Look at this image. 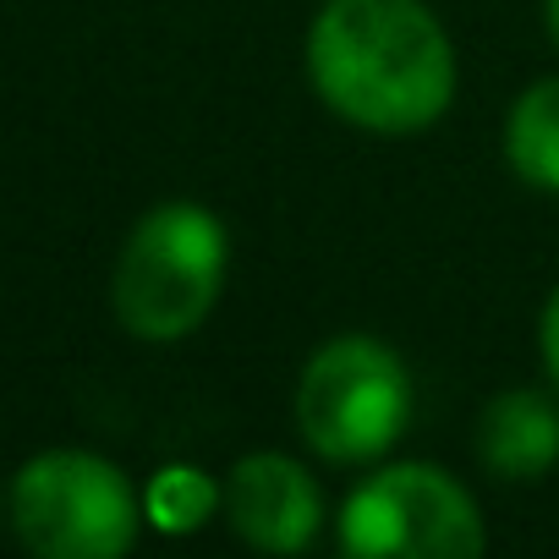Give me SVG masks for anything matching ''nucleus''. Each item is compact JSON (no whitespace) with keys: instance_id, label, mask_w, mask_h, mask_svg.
Instances as JSON below:
<instances>
[{"instance_id":"1","label":"nucleus","mask_w":559,"mask_h":559,"mask_svg":"<svg viewBox=\"0 0 559 559\" xmlns=\"http://www.w3.org/2000/svg\"><path fill=\"white\" fill-rule=\"evenodd\" d=\"M308 72L341 121L379 138L428 132L455 99V50L423 0H324Z\"/></svg>"},{"instance_id":"2","label":"nucleus","mask_w":559,"mask_h":559,"mask_svg":"<svg viewBox=\"0 0 559 559\" xmlns=\"http://www.w3.org/2000/svg\"><path fill=\"white\" fill-rule=\"evenodd\" d=\"M225 263H230L225 225L203 203L148 209L116 258L110 280L116 319L154 346L192 335L225 292Z\"/></svg>"},{"instance_id":"3","label":"nucleus","mask_w":559,"mask_h":559,"mask_svg":"<svg viewBox=\"0 0 559 559\" xmlns=\"http://www.w3.org/2000/svg\"><path fill=\"white\" fill-rule=\"evenodd\" d=\"M412 423V373L373 335L324 341L297 379L302 439L341 466L379 461Z\"/></svg>"},{"instance_id":"4","label":"nucleus","mask_w":559,"mask_h":559,"mask_svg":"<svg viewBox=\"0 0 559 559\" xmlns=\"http://www.w3.org/2000/svg\"><path fill=\"white\" fill-rule=\"evenodd\" d=\"M143 521L121 466L88 450H45L12 483V526L39 559H116Z\"/></svg>"},{"instance_id":"5","label":"nucleus","mask_w":559,"mask_h":559,"mask_svg":"<svg viewBox=\"0 0 559 559\" xmlns=\"http://www.w3.org/2000/svg\"><path fill=\"white\" fill-rule=\"evenodd\" d=\"M483 515L472 493L423 461L362 477L341 510V548L373 559H466L483 554Z\"/></svg>"},{"instance_id":"6","label":"nucleus","mask_w":559,"mask_h":559,"mask_svg":"<svg viewBox=\"0 0 559 559\" xmlns=\"http://www.w3.org/2000/svg\"><path fill=\"white\" fill-rule=\"evenodd\" d=\"M219 510L230 521V532L263 554H297L319 537L324 521V499L313 488V477L292 461V455H241L219 488Z\"/></svg>"},{"instance_id":"7","label":"nucleus","mask_w":559,"mask_h":559,"mask_svg":"<svg viewBox=\"0 0 559 559\" xmlns=\"http://www.w3.org/2000/svg\"><path fill=\"white\" fill-rule=\"evenodd\" d=\"M477 455L504 483H532L559 461V406L543 390H504L477 417Z\"/></svg>"},{"instance_id":"8","label":"nucleus","mask_w":559,"mask_h":559,"mask_svg":"<svg viewBox=\"0 0 559 559\" xmlns=\"http://www.w3.org/2000/svg\"><path fill=\"white\" fill-rule=\"evenodd\" d=\"M504 159L510 170L537 187L559 192V78L532 83L504 116Z\"/></svg>"},{"instance_id":"9","label":"nucleus","mask_w":559,"mask_h":559,"mask_svg":"<svg viewBox=\"0 0 559 559\" xmlns=\"http://www.w3.org/2000/svg\"><path fill=\"white\" fill-rule=\"evenodd\" d=\"M219 504V488L198 472V466H165L154 483H148V499H143V515L159 526V532H192L214 515Z\"/></svg>"},{"instance_id":"10","label":"nucleus","mask_w":559,"mask_h":559,"mask_svg":"<svg viewBox=\"0 0 559 559\" xmlns=\"http://www.w3.org/2000/svg\"><path fill=\"white\" fill-rule=\"evenodd\" d=\"M537 341H543V368H548V379L559 384V286H554V297H548V308H543Z\"/></svg>"},{"instance_id":"11","label":"nucleus","mask_w":559,"mask_h":559,"mask_svg":"<svg viewBox=\"0 0 559 559\" xmlns=\"http://www.w3.org/2000/svg\"><path fill=\"white\" fill-rule=\"evenodd\" d=\"M543 17H548V39L559 45V0H543Z\"/></svg>"}]
</instances>
